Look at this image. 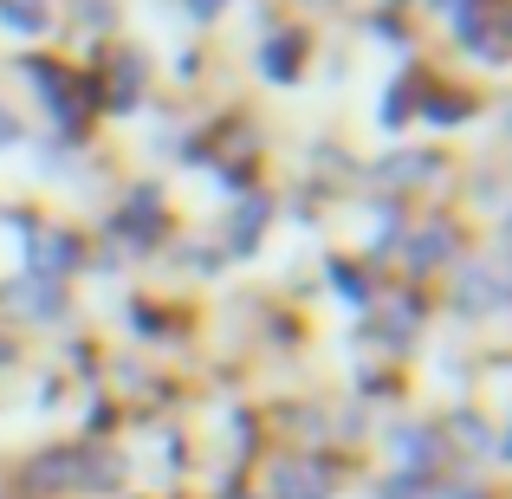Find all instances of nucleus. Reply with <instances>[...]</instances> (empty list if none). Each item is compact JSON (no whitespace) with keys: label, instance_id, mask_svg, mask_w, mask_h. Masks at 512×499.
I'll return each mask as SVG.
<instances>
[{"label":"nucleus","instance_id":"nucleus-1","mask_svg":"<svg viewBox=\"0 0 512 499\" xmlns=\"http://www.w3.org/2000/svg\"><path fill=\"white\" fill-rule=\"evenodd\" d=\"M273 493L279 499H325V474H318V467L305 474L299 461H286V467H273Z\"/></svg>","mask_w":512,"mask_h":499},{"label":"nucleus","instance_id":"nucleus-2","mask_svg":"<svg viewBox=\"0 0 512 499\" xmlns=\"http://www.w3.org/2000/svg\"><path fill=\"white\" fill-rule=\"evenodd\" d=\"M292 59H299V39H273V46H266V72H273L279 78V85H286V78H292Z\"/></svg>","mask_w":512,"mask_h":499},{"label":"nucleus","instance_id":"nucleus-3","mask_svg":"<svg viewBox=\"0 0 512 499\" xmlns=\"http://www.w3.org/2000/svg\"><path fill=\"white\" fill-rule=\"evenodd\" d=\"M396 454H402L409 467H428V461H435V435H402Z\"/></svg>","mask_w":512,"mask_h":499},{"label":"nucleus","instance_id":"nucleus-4","mask_svg":"<svg viewBox=\"0 0 512 499\" xmlns=\"http://www.w3.org/2000/svg\"><path fill=\"white\" fill-rule=\"evenodd\" d=\"M0 20H7L13 33H39V13L26 7V0H0Z\"/></svg>","mask_w":512,"mask_h":499},{"label":"nucleus","instance_id":"nucleus-5","mask_svg":"<svg viewBox=\"0 0 512 499\" xmlns=\"http://www.w3.org/2000/svg\"><path fill=\"white\" fill-rule=\"evenodd\" d=\"M441 253H448V227H428V240H422V247H409V260L428 266V260H441Z\"/></svg>","mask_w":512,"mask_h":499},{"label":"nucleus","instance_id":"nucleus-6","mask_svg":"<svg viewBox=\"0 0 512 499\" xmlns=\"http://www.w3.org/2000/svg\"><path fill=\"white\" fill-rule=\"evenodd\" d=\"M13 137H20V124H13V117L0 111V143H13Z\"/></svg>","mask_w":512,"mask_h":499},{"label":"nucleus","instance_id":"nucleus-7","mask_svg":"<svg viewBox=\"0 0 512 499\" xmlns=\"http://www.w3.org/2000/svg\"><path fill=\"white\" fill-rule=\"evenodd\" d=\"M188 7H195V13H214V7H221V0H188Z\"/></svg>","mask_w":512,"mask_h":499}]
</instances>
